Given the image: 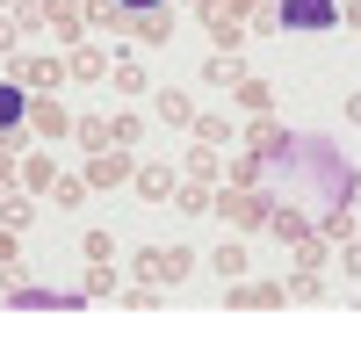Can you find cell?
Instances as JSON below:
<instances>
[{"instance_id":"30","label":"cell","mask_w":361,"mask_h":347,"mask_svg":"<svg viewBox=\"0 0 361 347\" xmlns=\"http://www.w3.org/2000/svg\"><path fill=\"white\" fill-rule=\"evenodd\" d=\"M0 224H15V231H22V224H29V202H22V195H8V202H0Z\"/></svg>"},{"instance_id":"12","label":"cell","mask_w":361,"mask_h":347,"mask_svg":"<svg viewBox=\"0 0 361 347\" xmlns=\"http://www.w3.org/2000/svg\"><path fill=\"white\" fill-rule=\"evenodd\" d=\"M73 138L94 145V152H109V145H116V116H73Z\"/></svg>"},{"instance_id":"10","label":"cell","mask_w":361,"mask_h":347,"mask_svg":"<svg viewBox=\"0 0 361 347\" xmlns=\"http://www.w3.org/2000/svg\"><path fill=\"white\" fill-rule=\"evenodd\" d=\"M44 29L58 44H80V29H87V15L73 8V0H44Z\"/></svg>"},{"instance_id":"11","label":"cell","mask_w":361,"mask_h":347,"mask_svg":"<svg viewBox=\"0 0 361 347\" xmlns=\"http://www.w3.org/2000/svg\"><path fill=\"white\" fill-rule=\"evenodd\" d=\"M202 29H209V44H217V51H238V44H246V22L224 15V8H202Z\"/></svg>"},{"instance_id":"14","label":"cell","mask_w":361,"mask_h":347,"mask_svg":"<svg viewBox=\"0 0 361 347\" xmlns=\"http://www.w3.org/2000/svg\"><path fill=\"white\" fill-rule=\"evenodd\" d=\"M87 195H94V188H87V174H58V181H51V202H58V210H80Z\"/></svg>"},{"instance_id":"2","label":"cell","mask_w":361,"mask_h":347,"mask_svg":"<svg viewBox=\"0 0 361 347\" xmlns=\"http://www.w3.org/2000/svg\"><path fill=\"white\" fill-rule=\"evenodd\" d=\"M80 174H87V188H123V181H137V159H130V145H109V152H94Z\"/></svg>"},{"instance_id":"22","label":"cell","mask_w":361,"mask_h":347,"mask_svg":"<svg viewBox=\"0 0 361 347\" xmlns=\"http://www.w3.org/2000/svg\"><path fill=\"white\" fill-rule=\"evenodd\" d=\"M188 174H195V181H217V145H202V138H195V152H188Z\"/></svg>"},{"instance_id":"3","label":"cell","mask_w":361,"mask_h":347,"mask_svg":"<svg viewBox=\"0 0 361 347\" xmlns=\"http://www.w3.org/2000/svg\"><path fill=\"white\" fill-rule=\"evenodd\" d=\"M188 268H195V260L180 253V246H145L137 253V282H180Z\"/></svg>"},{"instance_id":"18","label":"cell","mask_w":361,"mask_h":347,"mask_svg":"<svg viewBox=\"0 0 361 347\" xmlns=\"http://www.w3.org/2000/svg\"><path fill=\"white\" fill-rule=\"evenodd\" d=\"M130 37H137V44H166V37H173V15H159V8H145V22L130 29Z\"/></svg>"},{"instance_id":"8","label":"cell","mask_w":361,"mask_h":347,"mask_svg":"<svg viewBox=\"0 0 361 347\" xmlns=\"http://www.w3.org/2000/svg\"><path fill=\"white\" fill-rule=\"evenodd\" d=\"M29 130L37 138H73V116L58 109V95H29Z\"/></svg>"},{"instance_id":"24","label":"cell","mask_w":361,"mask_h":347,"mask_svg":"<svg viewBox=\"0 0 361 347\" xmlns=\"http://www.w3.org/2000/svg\"><path fill=\"white\" fill-rule=\"evenodd\" d=\"M173 202H180V210H188V217H202V210H217V195H209V181H195V188H180Z\"/></svg>"},{"instance_id":"17","label":"cell","mask_w":361,"mask_h":347,"mask_svg":"<svg viewBox=\"0 0 361 347\" xmlns=\"http://www.w3.org/2000/svg\"><path fill=\"white\" fill-rule=\"evenodd\" d=\"M22 181L51 195V181H58V166H51V152H22Z\"/></svg>"},{"instance_id":"4","label":"cell","mask_w":361,"mask_h":347,"mask_svg":"<svg viewBox=\"0 0 361 347\" xmlns=\"http://www.w3.org/2000/svg\"><path fill=\"white\" fill-rule=\"evenodd\" d=\"M275 22H282V29H333V22H340V0H282Z\"/></svg>"},{"instance_id":"13","label":"cell","mask_w":361,"mask_h":347,"mask_svg":"<svg viewBox=\"0 0 361 347\" xmlns=\"http://www.w3.org/2000/svg\"><path fill=\"white\" fill-rule=\"evenodd\" d=\"M137 195L145 202H173L180 188H173V166H137Z\"/></svg>"},{"instance_id":"32","label":"cell","mask_w":361,"mask_h":347,"mask_svg":"<svg viewBox=\"0 0 361 347\" xmlns=\"http://www.w3.org/2000/svg\"><path fill=\"white\" fill-rule=\"evenodd\" d=\"M15 174H22V166H15V152L0 145V188H15Z\"/></svg>"},{"instance_id":"26","label":"cell","mask_w":361,"mask_h":347,"mask_svg":"<svg viewBox=\"0 0 361 347\" xmlns=\"http://www.w3.org/2000/svg\"><path fill=\"white\" fill-rule=\"evenodd\" d=\"M109 80H116V95H145V73H137V66H130V58H123V66H116V73H109Z\"/></svg>"},{"instance_id":"5","label":"cell","mask_w":361,"mask_h":347,"mask_svg":"<svg viewBox=\"0 0 361 347\" xmlns=\"http://www.w3.org/2000/svg\"><path fill=\"white\" fill-rule=\"evenodd\" d=\"M15 80L29 95H58V80H73V66L66 58H15Z\"/></svg>"},{"instance_id":"15","label":"cell","mask_w":361,"mask_h":347,"mask_svg":"<svg viewBox=\"0 0 361 347\" xmlns=\"http://www.w3.org/2000/svg\"><path fill=\"white\" fill-rule=\"evenodd\" d=\"M66 66H73V80H109V58H102L94 44H73V58H66Z\"/></svg>"},{"instance_id":"16","label":"cell","mask_w":361,"mask_h":347,"mask_svg":"<svg viewBox=\"0 0 361 347\" xmlns=\"http://www.w3.org/2000/svg\"><path fill=\"white\" fill-rule=\"evenodd\" d=\"M238 109L267 116V109H275V87H267V80H246V73H238Z\"/></svg>"},{"instance_id":"28","label":"cell","mask_w":361,"mask_h":347,"mask_svg":"<svg viewBox=\"0 0 361 347\" xmlns=\"http://www.w3.org/2000/svg\"><path fill=\"white\" fill-rule=\"evenodd\" d=\"M116 289V268H87V282H80V297H109Z\"/></svg>"},{"instance_id":"34","label":"cell","mask_w":361,"mask_h":347,"mask_svg":"<svg viewBox=\"0 0 361 347\" xmlns=\"http://www.w3.org/2000/svg\"><path fill=\"white\" fill-rule=\"evenodd\" d=\"M123 8H137V15H145V8H166V0H123Z\"/></svg>"},{"instance_id":"33","label":"cell","mask_w":361,"mask_h":347,"mask_svg":"<svg viewBox=\"0 0 361 347\" xmlns=\"http://www.w3.org/2000/svg\"><path fill=\"white\" fill-rule=\"evenodd\" d=\"M209 8H224V15H253L260 0H209Z\"/></svg>"},{"instance_id":"27","label":"cell","mask_w":361,"mask_h":347,"mask_svg":"<svg viewBox=\"0 0 361 347\" xmlns=\"http://www.w3.org/2000/svg\"><path fill=\"white\" fill-rule=\"evenodd\" d=\"M289 297H296V304H311V297H325V282L304 268V275H289Z\"/></svg>"},{"instance_id":"1","label":"cell","mask_w":361,"mask_h":347,"mask_svg":"<svg viewBox=\"0 0 361 347\" xmlns=\"http://www.w3.org/2000/svg\"><path fill=\"white\" fill-rule=\"evenodd\" d=\"M29 138H37V130H29V87L22 80H0V145L22 152Z\"/></svg>"},{"instance_id":"21","label":"cell","mask_w":361,"mask_h":347,"mask_svg":"<svg viewBox=\"0 0 361 347\" xmlns=\"http://www.w3.org/2000/svg\"><path fill=\"white\" fill-rule=\"evenodd\" d=\"M159 123H195V102H188V95H173V87H166V95H159Z\"/></svg>"},{"instance_id":"19","label":"cell","mask_w":361,"mask_h":347,"mask_svg":"<svg viewBox=\"0 0 361 347\" xmlns=\"http://www.w3.org/2000/svg\"><path fill=\"white\" fill-rule=\"evenodd\" d=\"M267 231H275V239H289V246H304V239H311V224L296 217V210H275V217H267Z\"/></svg>"},{"instance_id":"7","label":"cell","mask_w":361,"mask_h":347,"mask_svg":"<svg viewBox=\"0 0 361 347\" xmlns=\"http://www.w3.org/2000/svg\"><path fill=\"white\" fill-rule=\"evenodd\" d=\"M80 15H87V29H109V37H130V15L137 8H123V0H80Z\"/></svg>"},{"instance_id":"31","label":"cell","mask_w":361,"mask_h":347,"mask_svg":"<svg viewBox=\"0 0 361 347\" xmlns=\"http://www.w3.org/2000/svg\"><path fill=\"white\" fill-rule=\"evenodd\" d=\"M0 268H15V224H0Z\"/></svg>"},{"instance_id":"20","label":"cell","mask_w":361,"mask_h":347,"mask_svg":"<svg viewBox=\"0 0 361 347\" xmlns=\"http://www.w3.org/2000/svg\"><path fill=\"white\" fill-rule=\"evenodd\" d=\"M209 268H217L224 282H238V275H246V246H217V253H209Z\"/></svg>"},{"instance_id":"6","label":"cell","mask_w":361,"mask_h":347,"mask_svg":"<svg viewBox=\"0 0 361 347\" xmlns=\"http://www.w3.org/2000/svg\"><path fill=\"white\" fill-rule=\"evenodd\" d=\"M217 210H224L231 224H246V231H253V224H267V217H275V210H267V195H260L253 181H246V188H231V195H217Z\"/></svg>"},{"instance_id":"29","label":"cell","mask_w":361,"mask_h":347,"mask_svg":"<svg viewBox=\"0 0 361 347\" xmlns=\"http://www.w3.org/2000/svg\"><path fill=\"white\" fill-rule=\"evenodd\" d=\"M202 80H217V87H238V66H231V58L217 51V58H209V66H202Z\"/></svg>"},{"instance_id":"23","label":"cell","mask_w":361,"mask_h":347,"mask_svg":"<svg viewBox=\"0 0 361 347\" xmlns=\"http://www.w3.org/2000/svg\"><path fill=\"white\" fill-rule=\"evenodd\" d=\"M80 253H87V268H109V253H116V239H109V231H87V239H80Z\"/></svg>"},{"instance_id":"9","label":"cell","mask_w":361,"mask_h":347,"mask_svg":"<svg viewBox=\"0 0 361 347\" xmlns=\"http://www.w3.org/2000/svg\"><path fill=\"white\" fill-rule=\"evenodd\" d=\"M224 304H238V311H275V304H289V282H238Z\"/></svg>"},{"instance_id":"35","label":"cell","mask_w":361,"mask_h":347,"mask_svg":"<svg viewBox=\"0 0 361 347\" xmlns=\"http://www.w3.org/2000/svg\"><path fill=\"white\" fill-rule=\"evenodd\" d=\"M188 8H209V0H188Z\"/></svg>"},{"instance_id":"25","label":"cell","mask_w":361,"mask_h":347,"mask_svg":"<svg viewBox=\"0 0 361 347\" xmlns=\"http://www.w3.org/2000/svg\"><path fill=\"white\" fill-rule=\"evenodd\" d=\"M188 130H195L202 145H224V138H231V123H224V116H195V123H188Z\"/></svg>"}]
</instances>
